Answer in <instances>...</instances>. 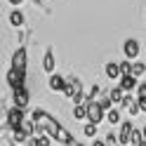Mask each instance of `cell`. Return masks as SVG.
I'll return each instance as SVG.
<instances>
[{"label":"cell","mask_w":146,"mask_h":146,"mask_svg":"<svg viewBox=\"0 0 146 146\" xmlns=\"http://www.w3.org/2000/svg\"><path fill=\"white\" fill-rule=\"evenodd\" d=\"M31 118H33V120L38 123L40 127H45V132H47L52 139H57L59 144H64V146H78V144H76V137H73L66 127L57 120V118H52L50 113L40 111V108H35V111L31 113Z\"/></svg>","instance_id":"obj_1"},{"label":"cell","mask_w":146,"mask_h":146,"mask_svg":"<svg viewBox=\"0 0 146 146\" xmlns=\"http://www.w3.org/2000/svg\"><path fill=\"white\" fill-rule=\"evenodd\" d=\"M24 120H26L24 108H17V106H12L10 111H7V127H10L12 132H17V130H19Z\"/></svg>","instance_id":"obj_2"},{"label":"cell","mask_w":146,"mask_h":146,"mask_svg":"<svg viewBox=\"0 0 146 146\" xmlns=\"http://www.w3.org/2000/svg\"><path fill=\"white\" fill-rule=\"evenodd\" d=\"M7 85L12 90H24L26 87V71H17V68H10L7 71Z\"/></svg>","instance_id":"obj_3"},{"label":"cell","mask_w":146,"mask_h":146,"mask_svg":"<svg viewBox=\"0 0 146 146\" xmlns=\"http://www.w3.org/2000/svg\"><path fill=\"white\" fill-rule=\"evenodd\" d=\"M104 118H106V111L99 106V102H87V123L99 125Z\"/></svg>","instance_id":"obj_4"},{"label":"cell","mask_w":146,"mask_h":146,"mask_svg":"<svg viewBox=\"0 0 146 146\" xmlns=\"http://www.w3.org/2000/svg\"><path fill=\"white\" fill-rule=\"evenodd\" d=\"M26 66H29V54H26V47H19V50L12 54V68L26 71Z\"/></svg>","instance_id":"obj_5"},{"label":"cell","mask_w":146,"mask_h":146,"mask_svg":"<svg viewBox=\"0 0 146 146\" xmlns=\"http://www.w3.org/2000/svg\"><path fill=\"white\" fill-rule=\"evenodd\" d=\"M123 52H125V59L137 61V57H139V42H137L134 38H127L123 42Z\"/></svg>","instance_id":"obj_6"},{"label":"cell","mask_w":146,"mask_h":146,"mask_svg":"<svg viewBox=\"0 0 146 146\" xmlns=\"http://www.w3.org/2000/svg\"><path fill=\"white\" fill-rule=\"evenodd\" d=\"M12 99H14V106L17 108H24V111H26V106H29V90H12Z\"/></svg>","instance_id":"obj_7"},{"label":"cell","mask_w":146,"mask_h":146,"mask_svg":"<svg viewBox=\"0 0 146 146\" xmlns=\"http://www.w3.org/2000/svg\"><path fill=\"white\" fill-rule=\"evenodd\" d=\"M132 132H134L132 120H125V123L120 125V134H118V139H120V146H130V137H132Z\"/></svg>","instance_id":"obj_8"},{"label":"cell","mask_w":146,"mask_h":146,"mask_svg":"<svg viewBox=\"0 0 146 146\" xmlns=\"http://www.w3.org/2000/svg\"><path fill=\"white\" fill-rule=\"evenodd\" d=\"M54 68H57V59H54L52 47H47V52H45V57H42V71H47L50 76H54Z\"/></svg>","instance_id":"obj_9"},{"label":"cell","mask_w":146,"mask_h":146,"mask_svg":"<svg viewBox=\"0 0 146 146\" xmlns=\"http://www.w3.org/2000/svg\"><path fill=\"white\" fill-rule=\"evenodd\" d=\"M64 94L68 99H76L78 94H83V85H80V80H68L66 83V90H64Z\"/></svg>","instance_id":"obj_10"},{"label":"cell","mask_w":146,"mask_h":146,"mask_svg":"<svg viewBox=\"0 0 146 146\" xmlns=\"http://www.w3.org/2000/svg\"><path fill=\"white\" fill-rule=\"evenodd\" d=\"M66 83H68V80H64L61 76H57V73H54V76H50L47 87L52 90V92H64V90H66Z\"/></svg>","instance_id":"obj_11"},{"label":"cell","mask_w":146,"mask_h":146,"mask_svg":"<svg viewBox=\"0 0 146 146\" xmlns=\"http://www.w3.org/2000/svg\"><path fill=\"white\" fill-rule=\"evenodd\" d=\"M120 87H123L125 94H130V92H134V90L139 87V83H137L134 76H123V78H120Z\"/></svg>","instance_id":"obj_12"},{"label":"cell","mask_w":146,"mask_h":146,"mask_svg":"<svg viewBox=\"0 0 146 146\" xmlns=\"http://www.w3.org/2000/svg\"><path fill=\"white\" fill-rule=\"evenodd\" d=\"M104 71H106V78H111V80H118V78H123V71H120V64H115V61H108Z\"/></svg>","instance_id":"obj_13"},{"label":"cell","mask_w":146,"mask_h":146,"mask_svg":"<svg viewBox=\"0 0 146 146\" xmlns=\"http://www.w3.org/2000/svg\"><path fill=\"white\" fill-rule=\"evenodd\" d=\"M108 97H111V102H113V104H123L125 92H123V87H120V85H113V87H111V92H108Z\"/></svg>","instance_id":"obj_14"},{"label":"cell","mask_w":146,"mask_h":146,"mask_svg":"<svg viewBox=\"0 0 146 146\" xmlns=\"http://www.w3.org/2000/svg\"><path fill=\"white\" fill-rule=\"evenodd\" d=\"M10 24L14 26V29H21V26L26 24V19H24L21 10H12V14H10Z\"/></svg>","instance_id":"obj_15"},{"label":"cell","mask_w":146,"mask_h":146,"mask_svg":"<svg viewBox=\"0 0 146 146\" xmlns=\"http://www.w3.org/2000/svg\"><path fill=\"white\" fill-rule=\"evenodd\" d=\"M73 118H76V120H83V118H87V104L73 106Z\"/></svg>","instance_id":"obj_16"},{"label":"cell","mask_w":146,"mask_h":146,"mask_svg":"<svg viewBox=\"0 0 146 146\" xmlns=\"http://www.w3.org/2000/svg\"><path fill=\"white\" fill-rule=\"evenodd\" d=\"M106 120L111 123V125H123V120H120V111H118V108H111V111L106 113Z\"/></svg>","instance_id":"obj_17"},{"label":"cell","mask_w":146,"mask_h":146,"mask_svg":"<svg viewBox=\"0 0 146 146\" xmlns=\"http://www.w3.org/2000/svg\"><path fill=\"white\" fill-rule=\"evenodd\" d=\"M97 132H99V127H97L94 123H87V125L83 127V134H85V137H90V139H94Z\"/></svg>","instance_id":"obj_18"},{"label":"cell","mask_w":146,"mask_h":146,"mask_svg":"<svg viewBox=\"0 0 146 146\" xmlns=\"http://www.w3.org/2000/svg\"><path fill=\"white\" fill-rule=\"evenodd\" d=\"M144 73H146V64L134 61V64H132V76H134V78H139V76H144Z\"/></svg>","instance_id":"obj_19"},{"label":"cell","mask_w":146,"mask_h":146,"mask_svg":"<svg viewBox=\"0 0 146 146\" xmlns=\"http://www.w3.org/2000/svg\"><path fill=\"white\" fill-rule=\"evenodd\" d=\"M132 64H134V61H130V59L120 61V71H123V76H132Z\"/></svg>","instance_id":"obj_20"},{"label":"cell","mask_w":146,"mask_h":146,"mask_svg":"<svg viewBox=\"0 0 146 146\" xmlns=\"http://www.w3.org/2000/svg\"><path fill=\"white\" fill-rule=\"evenodd\" d=\"M35 144H38V146H50L52 144V137L50 134H40V137H35Z\"/></svg>","instance_id":"obj_21"},{"label":"cell","mask_w":146,"mask_h":146,"mask_svg":"<svg viewBox=\"0 0 146 146\" xmlns=\"http://www.w3.org/2000/svg\"><path fill=\"white\" fill-rule=\"evenodd\" d=\"M99 106H102L104 111L108 113V111H111V108H113V102H111V97H104V99H99Z\"/></svg>","instance_id":"obj_22"},{"label":"cell","mask_w":146,"mask_h":146,"mask_svg":"<svg viewBox=\"0 0 146 146\" xmlns=\"http://www.w3.org/2000/svg\"><path fill=\"white\" fill-rule=\"evenodd\" d=\"M104 141H106V146H120V139H118L113 132H111V134H106V139H104Z\"/></svg>","instance_id":"obj_23"},{"label":"cell","mask_w":146,"mask_h":146,"mask_svg":"<svg viewBox=\"0 0 146 146\" xmlns=\"http://www.w3.org/2000/svg\"><path fill=\"white\" fill-rule=\"evenodd\" d=\"M134 104H137V99H134L132 94H125V99H123L120 108H130V106H134Z\"/></svg>","instance_id":"obj_24"},{"label":"cell","mask_w":146,"mask_h":146,"mask_svg":"<svg viewBox=\"0 0 146 146\" xmlns=\"http://www.w3.org/2000/svg\"><path fill=\"white\" fill-rule=\"evenodd\" d=\"M127 113H130V118H134V115H139V113H141V108H139V99H137V104H134V106L127 108Z\"/></svg>","instance_id":"obj_25"},{"label":"cell","mask_w":146,"mask_h":146,"mask_svg":"<svg viewBox=\"0 0 146 146\" xmlns=\"http://www.w3.org/2000/svg\"><path fill=\"white\" fill-rule=\"evenodd\" d=\"M99 92H102V90H99V85H92V87H90V97H87V102H94V97H97Z\"/></svg>","instance_id":"obj_26"},{"label":"cell","mask_w":146,"mask_h":146,"mask_svg":"<svg viewBox=\"0 0 146 146\" xmlns=\"http://www.w3.org/2000/svg\"><path fill=\"white\" fill-rule=\"evenodd\" d=\"M137 99H146V83H141L137 87Z\"/></svg>","instance_id":"obj_27"},{"label":"cell","mask_w":146,"mask_h":146,"mask_svg":"<svg viewBox=\"0 0 146 146\" xmlns=\"http://www.w3.org/2000/svg\"><path fill=\"white\" fill-rule=\"evenodd\" d=\"M139 108H141V113H146V99H139Z\"/></svg>","instance_id":"obj_28"},{"label":"cell","mask_w":146,"mask_h":146,"mask_svg":"<svg viewBox=\"0 0 146 146\" xmlns=\"http://www.w3.org/2000/svg\"><path fill=\"white\" fill-rule=\"evenodd\" d=\"M21 3H24V0H10V5H14V7H19Z\"/></svg>","instance_id":"obj_29"},{"label":"cell","mask_w":146,"mask_h":146,"mask_svg":"<svg viewBox=\"0 0 146 146\" xmlns=\"http://www.w3.org/2000/svg\"><path fill=\"white\" fill-rule=\"evenodd\" d=\"M92 146H106V141H97V139H94V144H92Z\"/></svg>","instance_id":"obj_30"},{"label":"cell","mask_w":146,"mask_h":146,"mask_svg":"<svg viewBox=\"0 0 146 146\" xmlns=\"http://www.w3.org/2000/svg\"><path fill=\"white\" fill-rule=\"evenodd\" d=\"M78 146H83V144H78Z\"/></svg>","instance_id":"obj_31"},{"label":"cell","mask_w":146,"mask_h":146,"mask_svg":"<svg viewBox=\"0 0 146 146\" xmlns=\"http://www.w3.org/2000/svg\"><path fill=\"white\" fill-rule=\"evenodd\" d=\"M144 83H146V80H144Z\"/></svg>","instance_id":"obj_32"}]
</instances>
